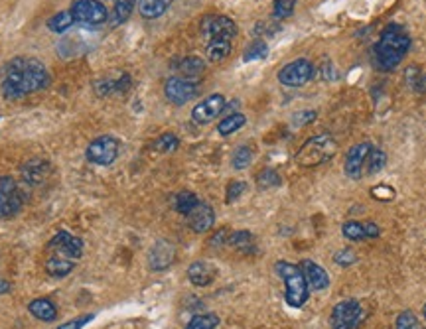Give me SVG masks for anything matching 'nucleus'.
Listing matches in <instances>:
<instances>
[{
    "instance_id": "obj_6",
    "label": "nucleus",
    "mask_w": 426,
    "mask_h": 329,
    "mask_svg": "<svg viewBox=\"0 0 426 329\" xmlns=\"http://www.w3.org/2000/svg\"><path fill=\"white\" fill-rule=\"evenodd\" d=\"M119 150H121L119 138L103 135V137L91 140V144L85 150V158L87 162H91L93 166H111L119 158Z\"/></svg>"
},
{
    "instance_id": "obj_46",
    "label": "nucleus",
    "mask_w": 426,
    "mask_h": 329,
    "mask_svg": "<svg viewBox=\"0 0 426 329\" xmlns=\"http://www.w3.org/2000/svg\"><path fill=\"white\" fill-rule=\"evenodd\" d=\"M332 71H335L334 63H332L330 59H326L322 63V68H320V75H322L326 81H332L335 77V73H332Z\"/></svg>"
},
{
    "instance_id": "obj_37",
    "label": "nucleus",
    "mask_w": 426,
    "mask_h": 329,
    "mask_svg": "<svg viewBox=\"0 0 426 329\" xmlns=\"http://www.w3.org/2000/svg\"><path fill=\"white\" fill-rule=\"evenodd\" d=\"M342 235L347 240H363L365 238V231H363V223L359 221H347L342 225Z\"/></svg>"
},
{
    "instance_id": "obj_25",
    "label": "nucleus",
    "mask_w": 426,
    "mask_h": 329,
    "mask_svg": "<svg viewBox=\"0 0 426 329\" xmlns=\"http://www.w3.org/2000/svg\"><path fill=\"white\" fill-rule=\"evenodd\" d=\"M231 54V40H211L208 42V47H206V56H208V61L211 63H221L225 61Z\"/></svg>"
},
{
    "instance_id": "obj_47",
    "label": "nucleus",
    "mask_w": 426,
    "mask_h": 329,
    "mask_svg": "<svg viewBox=\"0 0 426 329\" xmlns=\"http://www.w3.org/2000/svg\"><path fill=\"white\" fill-rule=\"evenodd\" d=\"M415 91L426 93V73H420V77H418V81H416V85H415Z\"/></svg>"
},
{
    "instance_id": "obj_19",
    "label": "nucleus",
    "mask_w": 426,
    "mask_h": 329,
    "mask_svg": "<svg viewBox=\"0 0 426 329\" xmlns=\"http://www.w3.org/2000/svg\"><path fill=\"white\" fill-rule=\"evenodd\" d=\"M47 174H50V164L40 158L30 160V162H26L22 166L24 183H28V185L42 183L47 178Z\"/></svg>"
},
{
    "instance_id": "obj_38",
    "label": "nucleus",
    "mask_w": 426,
    "mask_h": 329,
    "mask_svg": "<svg viewBox=\"0 0 426 329\" xmlns=\"http://www.w3.org/2000/svg\"><path fill=\"white\" fill-rule=\"evenodd\" d=\"M266 54H268V46H266L263 40H254L251 46L245 49V56L243 59L245 61H253V59H265Z\"/></svg>"
},
{
    "instance_id": "obj_26",
    "label": "nucleus",
    "mask_w": 426,
    "mask_h": 329,
    "mask_svg": "<svg viewBox=\"0 0 426 329\" xmlns=\"http://www.w3.org/2000/svg\"><path fill=\"white\" fill-rule=\"evenodd\" d=\"M75 24V20H73V14H71V10H61L58 12V14H54L52 18H47V30L50 32H54V34H63V32H68L71 26Z\"/></svg>"
},
{
    "instance_id": "obj_34",
    "label": "nucleus",
    "mask_w": 426,
    "mask_h": 329,
    "mask_svg": "<svg viewBox=\"0 0 426 329\" xmlns=\"http://www.w3.org/2000/svg\"><path fill=\"white\" fill-rule=\"evenodd\" d=\"M296 2L298 0H275L273 2V16L277 20H287L292 16V12L296 8Z\"/></svg>"
},
{
    "instance_id": "obj_10",
    "label": "nucleus",
    "mask_w": 426,
    "mask_h": 329,
    "mask_svg": "<svg viewBox=\"0 0 426 329\" xmlns=\"http://www.w3.org/2000/svg\"><path fill=\"white\" fill-rule=\"evenodd\" d=\"M199 93V85L194 79H185V77H170L164 83V95L166 99L174 105H185V102L194 101Z\"/></svg>"
},
{
    "instance_id": "obj_5",
    "label": "nucleus",
    "mask_w": 426,
    "mask_h": 329,
    "mask_svg": "<svg viewBox=\"0 0 426 329\" xmlns=\"http://www.w3.org/2000/svg\"><path fill=\"white\" fill-rule=\"evenodd\" d=\"M24 207V190L10 176H0V219L16 217Z\"/></svg>"
},
{
    "instance_id": "obj_20",
    "label": "nucleus",
    "mask_w": 426,
    "mask_h": 329,
    "mask_svg": "<svg viewBox=\"0 0 426 329\" xmlns=\"http://www.w3.org/2000/svg\"><path fill=\"white\" fill-rule=\"evenodd\" d=\"M28 312L34 316L36 319L44 321V323H50V321H56L58 319V307L52 300L47 298H36L28 304Z\"/></svg>"
},
{
    "instance_id": "obj_8",
    "label": "nucleus",
    "mask_w": 426,
    "mask_h": 329,
    "mask_svg": "<svg viewBox=\"0 0 426 329\" xmlns=\"http://www.w3.org/2000/svg\"><path fill=\"white\" fill-rule=\"evenodd\" d=\"M361 319H363V306L353 298H347L334 306L330 316V326L332 329H356L361 323Z\"/></svg>"
},
{
    "instance_id": "obj_21",
    "label": "nucleus",
    "mask_w": 426,
    "mask_h": 329,
    "mask_svg": "<svg viewBox=\"0 0 426 329\" xmlns=\"http://www.w3.org/2000/svg\"><path fill=\"white\" fill-rule=\"evenodd\" d=\"M139 4V0H115V6L109 14V24L111 28H116V26H123L130 18V14L135 12Z\"/></svg>"
},
{
    "instance_id": "obj_24",
    "label": "nucleus",
    "mask_w": 426,
    "mask_h": 329,
    "mask_svg": "<svg viewBox=\"0 0 426 329\" xmlns=\"http://www.w3.org/2000/svg\"><path fill=\"white\" fill-rule=\"evenodd\" d=\"M204 69H206V61L197 56L182 57V59L178 61V71L184 75L185 79H194L197 75H201Z\"/></svg>"
},
{
    "instance_id": "obj_32",
    "label": "nucleus",
    "mask_w": 426,
    "mask_h": 329,
    "mask_svg": "<svg viewBox=\"0 0 426 329\" xmlns=\"http://www.w3.org/2000/svg\"><path fill=\"white\" fill-rule=\"evenodd\" d=\"M395 329H426V326L418 321V318L411 309H404L395 319Z\"/></svg>"
},
{
    "instance_id": "obj_42",
    "label": "nucleus",
    "mask_w": 426,
    "mask_h": 329,
    "mask_svg": "<svg viewBox=\"0 0 426 329\" xmlns=\"http://www.w3.org/2000/svg\"><path fill=\"white\" fill-rule=\"evenodd\" d=\"M316 116H318V113H316V111H302V113L292 114V125L296 126V128H300V126L310 125V123H314V121H316Z\"/></svg>"
},
{
    "instance_id": "obj_7",
    "label": "nucleus",
    "mask_w": 426,
    "mask_h": 329,
    "mask_svg": "<svg viewBox=\"0 0 426 329\" xmlns=\"http://www.w3.org/2000/svg\"><path fill=\"white\" fill-rule=\"evenodd\" d=\"M70 10L75 24L81 26H101L109 20L107 6L101 0H75Z\"/></svg>"
},
{
    "instance_id": "obj_23",
    "label": "nucleus",
    "mask_w": 426,
    "mask_h": 329,
    "mask_svg": "<svg viewBox=\"0 0 426 329\" xmlns=\"http://www.w3.org/2000/svg\"><path fill=\"white\" fill-rule=\"evenodd\" d=\"M174 0H139V12L146 20H156L172 6Z\"/></svg>"
},
{
    "instance_id": "obj_1",
    "label": "nucleus",
    "mask_w": 426,
    "mask_h": 329,
    "mask_svg": "<svg viewBox=\"0 0 426 329\" xmlns=\"http://www.w3.org/2000/svg\"><path fill=\"white\" fill-rule=\"evenodd\" d=\"M50 71L38 57H12L0 73V91L6 101H16L32 93L44 91L50 87Z\"/></svg>"
},
{
    "instance_id": "obj_30",
    "label": "nucleus",
    "mask_w": 426,
    "mask_h": 329,
    "mask_svg": "<svg viewBox=\"0 0 426 329\" xmlns=\"http://www.w3.org/2000/svg\"><path fill=\"white\" fill-rule=\"evenodd\" d=\"M385 166H387V154L381 148H371L367 160H365V171L369 176H373V174H379Z\"/></svg>"
},
{
    "instance_id": "obj_35",
    "label": "nucleus",
    "mask_w": 426,
    "mask_h": 329,
    "mask_svg": "<svg viewBox=\"0 0 426 329\" xmlns=\"http://www.w3.org/2000/svg\"><path fill=\"white\" fill-rule=\"evenodd\" d=\"M178 146H180V138L176 137L174 132H164V135H162V137L154 142V150L164 152V154H168V152H176Z\"/></svg>"
},
{
    "instance_id": "obj_41",
    "label": "nucleus",
    "mask_w": 426,
    "mask_h": 329,
    "mask_svg": "<svg viewBox=\"0 0 426 329\" xmlns=\"http://www.w3.org/2000/svg\"><path fill=\"white\" fill-rule=\"evenodd\" d=\"M356 261H357L356 252L351 249H342L334 254V262L337 266H349V264H353Z\"/></svg>"
},
{
    "instance_id": "obj_16",
    "label": "nucleus",
    "mask_w": 426,
    "mask_h": 329,
    "mask_svg": "<svg viewBox=\"0 0 426 329\" xmlns=\"http://www.w3.org/2000/svg\"><path fill=\"white\" fill-rule=\"evenodd\" d=\"M302 273H304V278L308 282V288L314 290V292H322L330 286V276L324 270L322 266L318 262H314L312 259H304L302 264H300Z\"/></svg>"
},
{
    "instance_id": "obj_3",
    "label": "nucleus",
    "mask_w": 426,
    "mask_h": 329,
    "mask_svg": "<svg viewBox=\"0 0 426 329\" xmlns=\"http://www.w3.org/2000/svg\"><path fill=\"white\" fill-rule=\"evenodd\" d=\"M275 270L280 276V280L284 282V300L288 306L294 309L304 307V304L310 298V288H308L302 268L288 261H278L275 264Z\"/></svg>"
},
{
    "instance_id": "obj_43",
    "label": "nucleus",
    "mask_w": 426,
    "mask_h": 329,
    "mask_svg": "<svg viewBox=\"0 0 426 329\" xmlns=\"http://www.w3.org/2000/svg\"><path fill=\"white\" fill-rule=\"evenodd\" d=\"M420 68L418 66H411V68H406V71H404V83H406V87L409 89H413L415 91V85L416 81H418V77H420Z\"/></svg>"
},
{
    "instance_id": "obj_15",
    "label": "nucleus",
    "mask_w": 426,
    "mask_h": 329,
    "mask_svg": "<svg viewBox=\"0 0 426 329\" xmlns=\"http://www.w3.org/2000/svg\"><path fill=\"white\" fill-rule=\"evenodd\" d=\"M373 148V144L369 142H359L356 146L347 152L346 164H344V171L349 180H361L363 178V171H365V160L369 156V150Z\"/></svg>"
},
{
    "instance_id": "obj_17",
    "label": "nucleus",
    "mask_w": 426,
    "mask_h": 329,
    "mask_svg": "<svg viewBox=\"0 0 426 329\" xmlns=\"http://www.w3.org/2000/svg\"><path fill=\"white\" fill-rule=\"evenodd\" d=\"M188 223H190L192 231H196V233H208V231H211L213 225H215V213H213V207L199 201V205H197L196 209L188 215Z\"/></svg>"
},
{
    "instance_id": "obj_36",
    "label": "nucleus",
    "mask_w": 426,
    "mask_h": 329,
    "mask_svg": "<svg viewBox=\"0 0 426 329\" xmlns=\"http://www.w3.org/2000/svg\"><path fill=\"white\" fill-rule=\"evenodd\" d=\"M280 176L277 174V170H271V168H266V170L259 171V176H257V185L261 188V190H271V188H277V185H280Z\"/></svg>"
},
{
    "instance_id": "obj_31",
    "label": "nucleus",
    "mask_w": 426,
    "mask_h": 329,
    "mask_svg": "<svg viewBox=\"0 0 426 329\" xmlns=\"http://www.w3.org/2000/svg\"><path fill=\"white\" fill-rule=\"evenodd\" d=\"M219 326V318L215 314H199L188 321L184 329H215Z\"/></svg>"
},
{
    "instance_id": "obj_29",
    "label": "nucleus",
    "mask_w": 426,
    "mask_h": 329,
    "mask_svg": "<svg viewBox=\"0 0 426 329\" xmlns=\"http://www.w3.org/2000/svg\"><path fill=\"white\" fill-rule=\"evenodd\" d=\"M227 245H231L233 249L241 250V252H251V250L254 249L253 233H249V231H235V233H229Z\"/></svg>"
},
{
    "instance_id": "obj_28",
    "label": "nucleus",
    "mask_w": 426,
    "mask_h": 329,
    "mask_svg": "<svg viewBox=\"0 0 426 329\" xmlns=\"http://www.w3.org/2000/svg\"><path fill=\"white\" fill-rule=\"evenodd\" d=\"M197 205H199V197L192 192H180L174 197V209H176L180 215L188 217L196 209Z\"/></svg>"
},
{
    "instance_id": "obj_4",
    "label": "nucleus",
    "mask_w": 426,
    "mask_h": 329,
    "mask_svg": "<svg viewBox=\"0 0 426 329\" xmlns=\"http://www.w3.org/2000/svg\"><path fill=\"white\" fill-rule=\"evenodd\" d=\"M335 152H337V142L334 140V137L328 132H322L318 137H312L310 140H306L296 152L294 160L302 168H316V166H322L326 162H330L335 156Z\"/></svg>"
},
{
    "instance_id": "obj_49",
    "label": "nucleus",
    "mask_w": 426,
    "mask_h": 329,
    "mask_svg": "<svg viewBox=\"0 0 426 329\" xmlns=\"http://www.w3.org/2000/svg\"><path fill=\"white\" fill-rule=\"evenodd\" d=\"M423 314H425V319H426V304H425V307H423Z\"/></svg>"
},
{
    "instance_id": "obj_44",
    "label": "nucleus",
    "mask_w": 426,
    "mask_h": 329,
    "mask_svg": "<svg viewBox=\"0 0 426 329\" xmlns=\"http://www.w3.org/2000/svg\"><path fill=\"white\" fill-rule=\"evenodd\" d=\"M363 231H365V238H377L381 237V227L375 221H367L363 223Z\"/></svg>"
},
{
    "instance_id": "obj_13",
    "label": "nucleus",
    "mask_w": 426,
    "mask_h": 329,
    "mask_svg": "<svg viewBox=\"0 0 426 329\" xmlns=\"http://www.w3.org/2000/svg\"><path fill=\"white\" fill-rule=\"evenodd\" d=\"M237 24L231 20L229 16H208L201 24V34L204 38L211 40H233L237 36Z\"/></svg>"
},
{
    "instance_id": "obj_33",
    "label": "nucleus",
    "mask_w": 426,
    "mask_h": 329,
    "mask_svg": "<svg viewBox=\"0 0 426 329\" xmlns=\"http://www.w3.org/2000/svg\"><path fill=\"white\" fill-rule=\"evenodd\" d=\"M251 160H253V150L249 146H239L231 156V164L235 170H245L251 164Z\"/></svg>"
},
{
    "instance_id": "obj_48",
    "label": "nucleus",
    "mask_w": 426,
    "mask_h": 329,
    "mask_svg": "<svg viewBox=\"0 0 426 329\" xmlns=\"http://www.w3.org/2000/svg\"><path fill=\"white\" fill-rule=\"evenodd\" d=\"M8 290H10V284L0 282V294H4V292H8Z\"/></svg>"
},
{
    "instance_id": "obj_27",
    "label": "nucleus",
    "mask_w": 426,
    "mask_h": 329,
    "mask_svg": "<svg viewBox=\"0 0 426 329\" xmlns=\"http://www.w3.org/2000/svg\"><path fill=\"white\" fill-rule=\"evenodd\" d=\"M247 125V116L243 113H233L225 118H221L218 125V132L221 137H229L233 132H237L239 128Z\"/></svg>"
},
{
    "instance_id": "obj_40",
    "label": "nucleus",
    "mask_w": 426,
    "mask_h": 329,
    "mask_svg": "<svg viewBox=\"0 0 426 329\" xmlns=\"http://www.w3.org/2000/svg\"><path fill=\"white\" fill-rule=\"evenodd\" d=\"M93 319H95L93 314H83L79 318H73L70 321H66V323H61L58 329H83L87 323H91Z\"/></svg>"
},
{
    "instance_id": "obj_2",
    "label": "nucleus",
    "mask_w": 426,
    "mask_h": 329,
    "mask_svg": "<svg viewBox=\"0 0 426 329\" xmlns=\"http://www.w3.org/2000/svg\"><path fill=\"white\" fill-rule=\"evenodd\" d=\"M411 49V36L406 34L401 24H389L383 34H381V40L375 44V66L381 69V71H395V69L401 66V61L404 59V56L409 54Z\"/></svg>"
},
{
    "instance_id": "obj_14",
    "label": "nucleus",
    "mask_w": 426,
    "mask_h": 329,
    "mask_svg": "<svg viewBox=\"0 0 426 329\" xmlns=\"http://www.w3.org/2000/svg\"><path fill=\"white\" fill-rule=\"evenodd\" d=\"M174 261H176V247L166 238L156 240L152 249L149 250V268L154 273H162L170 268Z\"/></svg>"
},
{
    "instance_id": "obj_12",
    "label": "nucleus",
    "mask_w": 426,
    "mask_h": 329,
    "mask_svg": "<svg viewBox=\"0 0 426 329\" xmlns=\"http://www.w3.org/2000/svg\"><path fill=\"white\" fill-rule=\"evenodd\" d=\"M225 107H227L225 97L221 93H213L192 109V121L196 125H209L211 121H215L219 114L225 111Z\"/></svg>"
},
{
    "instance_id": "obj_39",
    "label": "nucleus",
    "mask_w": 426,
    "mask_h": 329,
    "mask_svg": "<svg viewBox=\"0 0 426 329\" xmlns=\"http://www.w3.org/2000/svg\"><path fill=\"white\" fill-rule=\"evenodd\" d=\"M245 190H247V183L241 182V180H233V182H229V185H227V193H225V197H227V204H233V201H237V199L241 197L243 193H245Z\"/></svg>"
},
{
    "instance_id": "obj_22",
    "label": "nucleus",
    "mask_w": 426,
    "mask_h": 329,
    "mask_svg": "<svg viewBox=\"0 0 426 329\" xmlns=\"http://www.w3.org/2000/svg\"><path fill=\"white\" fill-rule=\"evenodd\" d=\"M44 268H46L47 276H52V278H66L68 274L73 273L75 261L66 259V257H58V254H52L46 261Z\"/></svg>"
},
{
    "instance_id": "obj_45",
    "label": "nucleus",
    "mask_w": 426,
    "mask_h": 329,
    "mask_svg": "<svg viewBox=\"0 0 426 329\" xmlns=\"http://www.w3.org/2000/svg\"><path fill=\"white\" fill-rule=\"evenodd\" d=\"M227 238H229V231H227V229H219L218 233L211 237L209 245H211V247H221L223 243H227Z\"/></svg>"
},
{
    "instance_id": "obj_18",
    "label": "nucleus",
    "mask_w": 426,
    "mask_h": 329,
    "mask_svg": "<svg viewBox=\"0 0 426 329\" xmlns=\"http://www.w3.org/2000/svg\"><path fill=\"white\" fill-rule=\"evenodd\" d=\"M215 268L213 264H209L206 261H196L190 264L188 268V280L197 286V288H206L209 284L215 280Z\"/></svg>"
},
{
    "instance_id": "obj_9",
    "label": "nucleus",
    "mask_w": 426,
    "mask_h": 329,
    "mask_svg": "<svg viewBox=\"0 0 426 329\" xmlns=\"http://www.w3.org/2000/svg\"><path fill=\"white\" fill-rule=\"evenodd\" d=\"M314 73H316V69L312 66V61L300 57V59H294V61L287 63L284 68L278 71L277 77L280 81V85L290 87V89H298V87H304L308 81H312Z\"/></svg>"
},
{
    "instance_id": "obj_11",
    "label": "nucleus",
    "mask_w": 426,
    "mask_h": 329,
    "mask_svg": "<svg viewBox=\"0 0 426 329\" xmlns=\"http://www.w3.org/2000/svg\"><path fill=\"white\" fill-rule=\"evenodd\" d=\"M47 250L58 254V257H66V259L77 262L83 257V240L68 231H59L47 243Z\"/></svg>"
}]
</instances>
